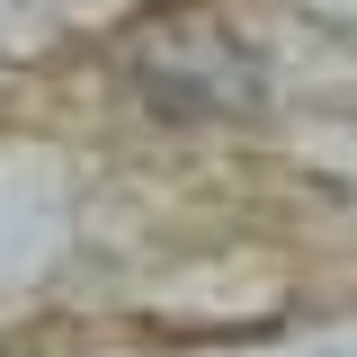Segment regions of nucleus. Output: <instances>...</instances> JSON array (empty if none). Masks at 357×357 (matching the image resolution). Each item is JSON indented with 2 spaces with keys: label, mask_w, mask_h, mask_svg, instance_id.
Returning a JSON list of instances; mask_svg holds the SVG:
<instances>
[{
  "label": "nucleus",
  "mask_w": 357,
  "mask_h": 357,
  "mask_svg": "<svg viewBox=\"0 0 357 357\" xmlns=\"http://www.w3.org/2000/svg\"><path fill=\"white\" fill-rule=\"evenodd\" d=\"M126 72H134V89H143L161 116H178V126L259 107V54L232 36L223 18H188V9L143 18L134 45H126Z\"/></svg>",
  "instance_id": "f257e3e1"
}]
</instances>
